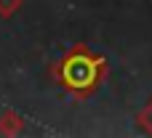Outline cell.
<instances>
[{
	"label": "cell",
	"instance_id": "cell-1",
	"mask_svg": "<svg viewBox=\"0 0 152 138\" xmlns=\"http://www.w3.org/2000/svg\"><path fill=\"white\" fill-rule=\"evenodd\" d=\"M107 66L110 61L102 53H94L88 45H72L59 61H53L51 74L64 93L80 101L96 93V88L107 74Z\"/></svg>",
	"mask_w": 152,
	"mask_h": 138
},
{
	"label": "cell",
	"instance_id": "cell-2",
	"mask_svg": "<svg viewBox=\"0 0 152 138\" xmlns=\"http://www.w3.org/2000/svg\"><path fill=\"white\" fill-rule=\"evenodd\" d=\"M21 128H24V120H21L13 109H5V112L0 114V133H3V136H16Z\"/></svg>",
	"mask_w": 152,
	"mask_h": 138
},
{
	"label": "cell",
	"instance_id": "cell-3",
	"mask_svg": "<svg viewBox=\"0 0 152 138\" xmlns=\"http://www.w3.org/2000/svg\"><path fill=\"white\" fill-rule=\"evenodd\" d=\"M136 125H139L144 133H150V136H152V98L144 104V109H139V114H136Z\"/></svg>",
	"mask_w": 152,
	"mask_h": 138
},
{
	"label": "cell",
	"instance_id": "cell-4",
	"mask_svg": "<svg viewBox=\"0 0 152 138\" xmlns=\"http://www.w3.org/2000/svg\"><path fill=\"white\" fill-rule=\"evenodd\" d=\"M19 8H21V0H0V16H3V19L13 16Z\"/></svg>",
	"mask_w": 152,
	"mask_h": 138
}]
</instances>
